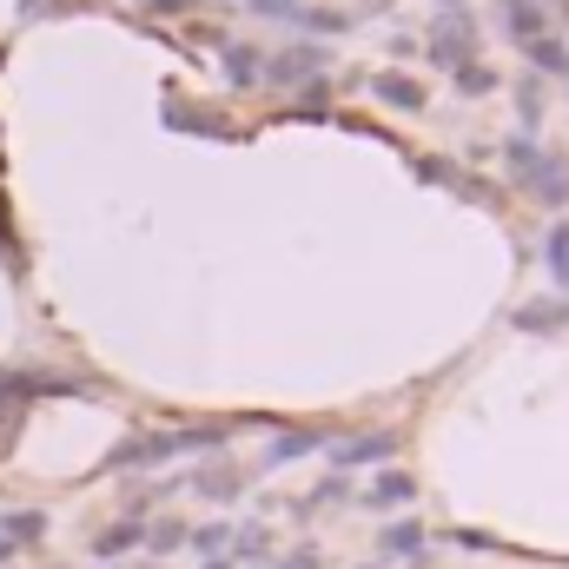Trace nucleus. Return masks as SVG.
I'll return each mask as SVG.
<instances>
[{
	"label": "nucleus",
	"instance_id": "19",
	"mask_svg": "<svg viewBox=\"0 0 569 569\" xmlns=\"http://www.w3.org/2000/svg\"><path fill=\"white\" fill-rule=\"evenodd\" d=\"M179 543H186V523H152V530H146V550H152V557H166V550H179Z\"/></svg>",
	"mask_w": 569,
	"mask_h": 569
},
{
	"label": "nucleus",
	"instance_id": "5",
	"mask_svg": "<svg viewBox=\"0 0 569 569\" xmlns=\"http://www.w3.org/2000/svg\"><path fill=\"white\" fill-rule=\"evenodd\" d=\"M497 13H503V27H510V40H523V47H530L537 33H550V20H543V7H537V0H503Z\"/></svg>",
	"mask_w": 569,
	"mask_h": 569
},
{
	"label": "nucleus",
	"instance_id": "15",
	"mask_svg": "<svg viewBox=\"0 0 569 569\" xmlns=\"http://www.w3.org/2000/svg\"><path fill=\"white\" fill-rule=\"evenodd\" d=\"M385 550L391 557H425V523H391L385 530Z\"/></svg>",
	"mask_w": 569,
	"mask_h": 569
},
{
	"label": "nucleus",
	"instance_id": "21",
	"mask_svg": "<svg viewBox=\"0 0 569 569\" xmlns=\"http://www.w3.org/2000/svg\"><path fill=\"white\" fill-rule=\"evenodd\" d=\"M199 497H239V477L232 470H212V477H199Z\"/></svg>",
	"mask_w": 569,
	"mask_h": 569
},
{
	"label": "nucleus",
	"instance_id": "28",
	"mask_svg": "<svg viewBox=\"0 0 569 569\" xmlns=\"http://www.w3.org/2000/svg\"><path fill=\"white\" fill-rule=\"evenodd\" d=\"M206 569H232V563H219V557H212V563H206Z\"/></svg>",
	"mask_w": 569,
	"mask_h": 569
},
{
	"label": "nucleus",
	"instance_id": "31",
	"mask_svg": "<svg viewBox=\"0 0 569 569\" xmlns=\"http://www.w3.org/2000/svg\"><path fill=\"white\" fill-rule=\"evenodd\" d=\"M358 569H365V563H358ZM371 569H378V563H371Z\"/></svg>",
	"mask_w": 569,
	"mask_h": 569
},
{
	"label": "nucleus",
	"instance_id": "3",
	"mask_svg": "<svg viewBox=\"0 0 569 569\" xmlns=\"http://www.w3.org/2000/svg\"><path fill=\"white\" fill-rule=\"evenodd\" d=\"M430 60H443L450 73L477 60V27H470V13H443V20L430 27Z\"/></svg>",
	"mask_w": 569,
	"mask_h": 569
},
{
	"label": "nucleus",
	"instance_id": "18",
	"mask_svg": "<svg viewBox=\"0 0 569 569\" xmlns=\"http://www.w3.org/2000/svg\"><path fill=\"white\" fill-rule=\"evenodd\" d=\"M497 87V73L483 67V60H470V67H457V93H490Z\"/></svg>",
	"mask_w": 569,
	"mask_h": 569
},
{
	"label": "nucleus",
	"instance_id": "27",
	"mask_svg": "<svg viewBox=\"0 0 569 569\" xmlns=\"http://www.w3.org/2000/svg\"><path fill=\"white\" fill-rule=\"evenodd\" d=\"M537 7H569V0H537Z\"/></svg>",
	"mask_w": 569,
	"mask_h": 569
},
{
	"label": "nucleus",
	"instance_id": "20",
	"mask_svg": "<svg viewBox=\"0 0 569 569\" xmlns=\"http://www.w3.org/2000/svg\"><path fill=\"white\" fill-rule=\"evenodd\" d=\"M226 530H232V523H206V530H186V543H192L199 557H219V550H226Z\"/></svg>",
	"mask_w": 569,
	"mask_h": 569
},
{
	"label": "nucleus",
	"instance_id": "8",
	"mask_svg": "<svg viewBox=\"0 0 569 569\" xmlns=\"http://www.w3.org/2000/svg\"><path fill=\"white\" fill-rule=\"evenodd\" d=\"M371 93H378L385 107H398V113H418V107H425V87H418V80H405V73H378V80H371Z\"/></svg>",
	"mask_w": 569,
	"mask_h": 569
},
{
	"label": "nucleus",
	"instance_id": "11",
	"mask_svg": "<svg viewBox=\"0 0 569 569\" xmlns=\"http://www.w3.org/2000/svg\"><path fill=\"white\" fill-rule=\"evenodd\" d=\"M140 543H146V523L127 517V523H113V530H100V537H93V557H100V563H113V557H127V550H140Z\"/></svg>",
	"mask_w": 569,
	"mask_h": 569
},
{
	"label": "nucleus",
	"instance_id": "13",
	"mask_svg": "<svg viewBox=\"0 0 569 569\" xmlns=\"http://www.w3.org/2000/svg\"><path fill=\"white\" fill-rule=\"evenodd\" d=\"M523 53H530V67H537V73H569V47L557 40V33H537Z\"/></svg>",
	"mask_w": 569,
	"mask_h": 569
},
{
	"label": "nucleus",
	"instance_id": "6",
	"mask_svg": "<svg viewBox=\"0 0 569 569\" xmlns=\"http://www.w3.org/2000/svg\"><path fill=\"white\" fill-rule=\"evenodd\" d=\"M563 325H569L563 298H530V305H517V331H563Z\"/></svg>",
	"mask_w": 569,
	"mask_h": 569
},
{
	"label": "nucleus",
	"instance_id": "1",
	"mask_svg": "<svg viewBox=\"0 0 569 569\" xmlns=\"http://www.w3.org/2000/svg\"><path fill=\"white\" fill-rule=\"evenodd\" d=\"M212 443H226V425L140 430V437H127V443L107 457V470H146V463H166V457H186V450H212Z\"/></svg>",
	"mask_w": 569,
	"mask_h": 569
},
{
	"label": "nucleus",
	"instance_id": "14",
	"mask_svg": "<svg viewBox=\"0 0 569 569\" xmlns=\"http://www.w3.org/2000/svg\"><path fill=\"white\" fill-rule=\"evenodd\" d=\"M226 73H232V87L266 80V67H259V53H252V47H226Z\"/></svg>",
	"mask_w": 569,
	"mask_h": 569
},
{
	"label": "nucleus",
	"instance_id": "22",
	"mask_svg": "<svg viewBox=\"0 0 569 569\" xmlns=\"http://www.w3.org/2000/svg\"><path fill=\"white\" fill-rule=\"evenodd\" d=\"M517 107H523V127H537V120H543V93H537V80L517 93Z\"/></svg>",
	"mask_w": 569,
	"mask_h": 569
},
{
	"label": "nucleus",
	"instance_id": "23",
	"mask_svg": "<svg viewBox=\"0 0 569 569\" xmlns=\"http://www.w3.org/2000/svg\"><path fill=\"white\" fill-rule=\"evenodd\" d=\"M298 20L318 27V33H345V13H305V7H298Z\"/></svg>",
	"mask_w": 569,
	"mask_h": 569
},
{
	"label": "nucleus",
	"instance_id": "26",
	"mask_svg": "<svg viewBox=\"0 0 569 569\" xmlns=\"http://www.w3.org/2000/svg\"><path fill=\"white\" fill-rule=\"evenodd\" d=\"M457 7H463V0H443V13H457Z\"/></svg>",
	"mask_w": 569,
	"mask_h": 569
},
{
	"label": "nucleus",
	"instance_id": "24",
	"mask_svg": "<svg viewBox=\"0 0 569 569\" xmlns=\"http://www.w3.org/2000/svg\"><path fill=\"white\" fill-rule=\"evenodd\" d=\"M246 7H252V13H291V20H298V0H246Z\"/></svg>",
	"mask_w": 569,
	"mask_h": 569
},
{
	"label": "nucleus",
	"instance_id": "4",
	"mask_svg": "<svg viewBox=\"0 0 569 569\" xmlns=\"http://www.w3.org/2000/svg\"><path fill=\"white\" fill-rule=\"evenodd\" d=\"M325 450H331V463H338V470L385 463V457H398V430H358V437H331Z\"/></svg>",
	"mask_w": 569,
	"mask_h": 569
},
{
	"label": "nucleus",
	"instance_id": "9",
	"mask_svg": "<svg viewBox=\"0 0 569 569\" xmlns=\"http://www.w3.org/2000/svg\"><path fill=\"white\" fill-rule=\"evenodd\" d=\"M411 497H418V477H411V470H385V477L365 490L371 510H391V503H411Z\"/></svg>",
	"mask_w": 569,
	"mask_h": 569
},
{
	"label": "nucleus",
	"instance_id": "29",
	"mask_svg": "<svg viewBox=\"0 0 569 569\" xmlns=\"http://www.w3.org/2000/svg\"><path fill=\"white\" fill-rule=\"evenodd\" d=\"M20 13H33V0H20Z\"/></svg>",
	"mask_w": 569,
	"mask_h": 569
},
{
	"label": "nucleus",
	"instance_id": "10",
	"mask_svg": "<svg viewBox=\"0 0 569 569\" xmlns=\"http://www.w3.org/2000/svg\"><path fill=\"white\" fill-rule=\"evenodd\" d=\"M40 537H47V510H7V517H0V543L27 550V543H40Z\"/></svg>",
	"mask_w": 569,
	"mask_h": 569
},
{
	"label": "nucleus",
	"instance_id": "17",
	"mask_svg": "<svg viewBox=\"0 0 569 569\" xmlns=\"http://www.w3.org/2000/svg\"><path fill=\"white\" fill-rule=\"evenodd\" d=\"M543 259H550V279L569 291V226H550V246H543Z\"/></svg>",
	"mask_w": 569,
	"mask_h": 569
},
{
	"label": "nucleus",
	"instance_id": "25",
	"mask_svg": "<svg viewBox=\"0 0 569 569\" xmlns=\"http://www.w3.org/2000/svg\"><path fill=\"white\" fill-rule=\"evenodd\" d=\"M279 569H318V550H291Z\"/></svg>",
	"mask_w": 569,
	"mask_h": 569
},
{
	"label": "nucleus",
	"instance_id": "30",
	"mask_svg": "<svg viewBox=\"0 0 569 569\" xmlns=\"http://www.w3.org/2000/svg\"><path fill=\"white\" fill-rule=\"evenodd\" d=\"M100 569H120V563H100Z\"/></svg>",
	"mask_w": 569,
	"mask_h": 569
},
{
	"label": "nucleus",
	"instance_id": "16",
	"mask_svg": "<svg viewBox=\"0 0 569 569\" xmlns=\"http://www.w3.org/2000/svg\"><path fill=\"white\" fill-rule=\"evenodd\" d=\"M20 405H27V398L13 391V378H0V450H7L13 430H20Z\"/></svg>",
	"mask_w": 569,
	"mask_h": 569
},
{
	"label": "nucleus",
	"instance_id": "12",
	"mask_svg": "<svg viewBox=\"0 0 569 569\" xmlns=\"http://www.w3.org/2000/svg\"><path fill=\"white\" fill-rule=\"evenodd\" d=\"M331 443V430H284L279 443L266 450V463H291V457H311V450H325Z\"/></svg>",
	"mask_w": 569,
	"mask_h": 569
},
{
	"label": "nucleus",
	"instance_id": "7",
	"mask_svg": "<svg viewBox=\"0 0 569 569\" xmlns=\"http://www.w3.org/2000/svg\"><path fill=\"white\" fill-rule=\"evenodd\" d=\"M311 73H325V53L318 47H291L279 60H266V80H311Z\"/></svg>",
	"mask_w": 569,
	"mask_h": 569
},
{
	"label": "nucleus",
	"instance_id": "2",
	"mask_svg": "<svg viewBox=\"0 0 569 569\" xmlns=\"http://www.w3.org/2000/svg\"><path fill=\"white\" fill-rule=\"evenodd\" d=\"M510 172L530 186V199H543V206H563L569 199V166L557 152H537L530 140H510Z\"/></svg>",
	"mask_w": 569,
	"mask_h": 569
}]
</instances>
